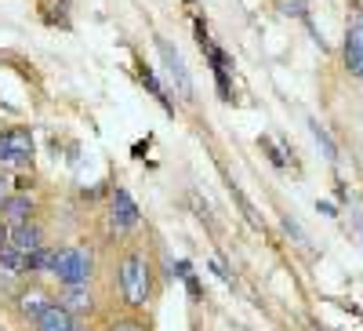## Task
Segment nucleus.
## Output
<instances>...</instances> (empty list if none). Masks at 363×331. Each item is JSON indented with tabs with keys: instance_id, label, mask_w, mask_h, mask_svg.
I'll return each mask as SVG.
<instances>
[{
	"instance_id": "obj_3",
	"label": "nucleus",
	"mask_w": 363,
	"mask_h": 331,
	"mask_svg": "<svg viewBox=\"0 0 363 331\" xmlns=\"http://www.w3.org/2000/svg\"><path fill=\"white\" fill-rule=\"evenodd\" d=\"M157 51H160L167 84L178 92L182 102H192V98H197V92H192V73H189V66H186V58H182V51H178L171 41H164V36H157Z\"/></svg>"
},
{
	"instance_id": "obj_16",
	"label": "nucleus",
	"mask_w": 363,
	"mask_h": 331,
	"mask_svg": "<svg viewBox=\"0 0 363 331\" xmlns=\"http://www.w3.org/2000/svg\"><path fill=\"white\" fill-rule=\"evenodd\" d=\"M106 331H149V328H146V321H138V317H116Z\"/></svg>"
},
{
	"instance_id": "obj_10",
	"label": "nucleus",
	"mask_w": 363,
	"mask_h": 331,
	"mask_svg": "<svg viewBox=\"0 0 363 331\" xmlns=\"http://www.w3.org/2000/svg\"><path fill=\"white\" fill-rule=\"evenodd\" d=\"M345 62H349V70H353L360 81H363V19L345 36Z\"/></svg>"
},
{
	"instance_id": "obj_4",
	"label": "nucleus",
	"mask_w": 363,
	"mask_h": 331,
	"mask_svg": "<svg viewBox=\"0 0 363 331\" xmlns=\"http://www.w3.org/2000/svg\"><path fill=\"white\" fill-rule=\"evenodd\" d=\"M30 160H33L30 127H8V131H0V168H22Z\"/></svg>"
},
{
	"instance_id": "obj_24",
	"label": "nucleus",
	"mask_w": 363,
	"mask_h": 331,
	"mask_svg": "<svg viewBox=\"0 0 363 331\" xmlns=\"http://www.w3.org/2000/svg\"><path fill=\"white\" fill-rule=\"evenodd\" d=\"M320 208H323V215H331V219H334V215H338V208H334L331 200H320Z\"/></svg>"
},
{
	"instance_id": "obj_2",
	"label": "nucleus",
	"mask_w": 363,
	"mask_h": 331,
	"mask_svg": "<svg viewBox=\"0 0 363 331\" xmlns=\"http://www.w3.org/2000/svg\"><path fill=\"white\" fill-rule=\"evenodd\" d=\"M62 288H76V284H87L91 273H95V251L84 248V244H69V248H58L55 255V270Z\"/></svg>"
},
{
	"instance_id": "obj_15",
	"label": "nucleus",
	"mask_w": 363,
	"mask_h": 331,
	"mask_svg": "<svg viewBox=\"0 0 363 331\" xmlns=\"http://www.w3.org/2000/svg\"><path fill=\"white\" fill-rule=\"evenodd\" d=\"M309 131H313V138L320 142V149H323V157H327L331 164H338V146H334V138L327 135V127H323L320 120H309Z\"/></svg>"
},
{
	"instance_id": "obj_18",
	"label": "nucleus",
	"mask_w": 363,
	"mask_h": 331,
	"mask_svg": "<svg viewBox=\"0 0 363 331\" xmlns=\"http://www.w3.org/2000/svg\"><path fill=\"white\" fill-rule=\"evenodd\" d=\"M186 291H189V302H200V299H204V288H200L197 273H192V277H186Z\"/></svg>"
},
{
	"instance_id": "obj_17",
	"label": "nucleus",
	"mask_w": 363,
	"mask_h": 331,
	"mask_svg": "<svg viewBox=\"0 0 363 331\" xmlns=\"http://www.w3.org/2000/svg\"><path fill=\"white\" fill-rule=\"evenodd\" d=\"M262 149H265V157H269L272 164H276V168H287V160H283V153H280L276 146H272L269 138H262Z\"/></svg>"
},
{
	"instance_id": "obj_12",
	"label": "nucleus",
	"mask_w": 363,
	"mask_h": 331,
	"mask_svg": "<svg viewBox=\"0 0 363 331\" xmlns=\"http://www.w3.org/2000/svg\"><path fill=\"white\" fill-rule=\"evenodd\" d=\"M226 189H229V197L232 200H236V208H240V215H243V219H248L254 229H265V222H262V215H258L254 211V204H251V197L248 193H243V189L236 186V182H232V178H226Z\"/></svg>"
},
{
	"instance_id": "obj_20",
	"label": "nucleus",
	"mask_w": 363,
	"mask_h": 331,
	"mask_svg": "<svg viewBox=\"0 0 363 331\" xmlns=\"http://www.w3.org/2000/svg\"><path fill=\"white\" fill-rule=\"evenodd\" d=\"M171 273H175V277H182V280L192 277V262H189V259H178V262L171 266Z\"/></svg>"
},
{
	"instance_id": "obj_9",
	"label": "nucleus",
	"mask_w": 363,
	"mask_h": 331,
	"mask_svg": "<svg viewBox=\"0 0 363 331\" xmlns=\"http://www.w3.org/2000/svg\"><path fill=\"white\" fill-rule=\"evenodd\" d=\"M47 306H51V299H47V291H41V288H25V291H19V299H15V310L22 317H30V321H36Z\"/></svg>"
},
{
	"instance_id": "obj_21",
	"label": "nucleus",
	"mask_w": 363,
	"mask_h": 331,
	"mask_svg": "<svg viewBox=\"0 0 363 331\" xmlns=\"http://www.w3.org/2000/svg\"><path fill=\"white\" fill-rule=\"evenodd\" d=\"M8 182H11V178H8L4 171H0V208H4V200L11 197V193H8Z\"/></svg>"
},
{
	"instance_id": "obj_22",
	"label": "nucleus",
	"mask_w": 363,
	"mask_h": 331,
	"mask_svg": "<svg viewBox=\"0 0 363 331\" xmlns=\"http://www.w3.org/2000/svg\"><path fill=\"white\" fill-rule=\"evenodd\" d=\"M211 270H214L218 277H222V280H226V284H232V277H229V270H226V266H222V262H218V259L211 262Z\"/></svg>"
},
{
	"instance_id": "obj_11",
	"label": "nucleus",
	"mask_w": 363,
	"mask_h": 331,
	"mask_svg": "<svg viewBox=\"0 0 363 331\" xmlns=\"http://www.w3.org/2000/svg\"><path fill=\"white\" fill-rule=\"evenodd\" d=\"M62 306H66L69 313H91L95 310V295H91L87 284H76V288L62 291Z\"/></svg>"
},
{
	"instance_id": "obj_8",
	"label": "nucleus",
	"mask_w": 363,
	"mask_h": 331,
	"mask_svg": "<svg viewBox=\"0 0 363 331\" xmlns=\"http://www.w3.org/2000/svg\"><path fill=\"white\" fill-rule=\"evenodd\" d=\"M8 244L19 248L22 255H33V251L47 248V244H44V226H41V222H25V226H19V229H11V240H8Z\"/></svg>"
},
{
	"instance_id": "obj_13",
	"label": "nucleus",
	"mask_w": 363,
	"mask_h": 331,
	"mask_svg": "<svg viewBox=\"0 0 363 331\" xmlns=\"http://www.w3.org/2000/svg\"><path fill=\"white\" fill-rule=\"evenodd\" d=\"M138 76H142V84H146V92H149V95H153V98H157V102H160V106H164V109H167V113H171V117H175V98H171V95H167V92H164V84L157 81V73H153V70H146V66H142V70H138Z\"/></svg>"
},
{
	"instance_id": "obj_6",
	"label": "nucleus",
	"mask_w": 363,
	"mask_h": 331,
	"mask_svg": "<svg viewBox=\"0 0 363 331\" xmlns=\"http://www.w3.org/2000/svg\"><path fill=\"white\" fill-rule=\"evenodd\" d=\"M76 321H80V317L69 313L62 302H51L47 310L33 321V331H73V328H76Z\"/></svg>"
},
{
	"instance_id": "obj_23",
	"label": "nucleus",
	"mask_w": 363,
	"mask_h": 331,
	"mask_svg": "<svg viewBox=\"0 0 363 331\" xmlns=\"http://www.w3.org/2000/svg\"><path fill=\"white\" fill-rule=\"evenodd\" d=\"M8 240H11V226H8L4 219H0V248H4V244H8Z\"/></svg>"
},
{
	"instance_id": "obj_5",
	"label": "nucleus",
	"mask_w": 363,
	"mask_h": 331,
	"mask_svg": "<svg viewBox=\"0 0 363 331\" xmlns=\"http://www.w3.org/2000/svg\"><path fill=\"white\" fill-rule=\"evenodd\" d=\"M138 222H142L138 204L131 200V193L124 186H116L109 197V229L113 233H131V229H138Z\"/></svg>"
},
{
	"instance_id": "obj_19",
	"label": "nucleus",
	"mask_w": 363,
	"mask_h": 331,
	"mask_svg": "<svg viewBox=\"0 0 363 331\" xmlns=\"http://www.w3.org/2000/svg\"><path fill=\"white\" fill-rule=\"evenodd\" d=\"M283 229H287V233L298 240V244H305V248H309V240H305V233H302V226H298L294 219H283Z\"/></svg>"
},
{
	"instance_id": "obj_7",
	"label": "nucleus",
	"mask_w": 363,
	"mask_h": 331,
	"mask_svg": "<svg viewBox=\"0 0 363 331\" xmlns=\"http://www.w3.org/2000/svg\"><path fill=\"white\" fill-rule=\"evenodd\" d=\"M33 197L30 193H11L8 200H4V208H0V219H4L11 229H19V226H25V222H33Z\"/></svg>"
},
{
	"instance_id": "obj_1",
	"label": "nucleus",
	"mask_w": 363,
	"mask_h": 331,
	"mask_svg": "<svg viewBox=\"0 0 363 331\" xmlns=\"http://www.w3.org/2000/svg\"><path fill=\"white\" fill-rule=\"evenodd\" d=\"M116 291L127 310H146L153 299V262L146 248H127L116 259Z\"/></svg>"
},
{
	"instance_id": "obj_14",
	"label": "nucleus",
	"mask_w": 363,
	"mask_h": 331,
	"mask_svg": "<svg viewBox=\"0 0 363 331\" xmlns=\"http://www.w3.org/2000/svg\"><path fill=\"white\" fill-rule=\"evenodd\" d=\"M0 270H8V273H30V255H22L19 248L4 244V248H0Z\"/></svg>"
}]
</instances>
